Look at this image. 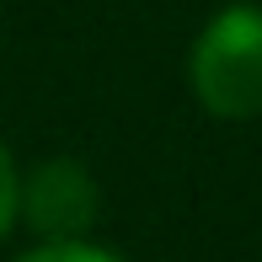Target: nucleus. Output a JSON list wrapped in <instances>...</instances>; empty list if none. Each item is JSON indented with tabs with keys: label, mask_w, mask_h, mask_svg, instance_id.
<instances>
[{
	"label": "nucleus",
	"mask_w": 262,
	"mask_h": 262,
	"mask_svg": "<svg viewBox=\"0 0 262 262\" xmlns=\"http://www.w3.org/2000/svg\"><path fill=\"white\" fill-rule=\"evenodd\" d=\"M193 91L204 113L246 123L262 113V6L235 0L214 11L193 43Z\"/></svg>",
	"instance_id": "obj_1"
},
{
	"label": "nucleus",
	"mask_w": 262,
	"mask_h": 262,
	"mask_svg": "<svg viewBox=\"0 0 262 262\" xmlns=\"http://www.w3.org/2000/svg\"><path fill=\"white\" fill-rule=\"evenodd\" d=\"M16 214L27 220L32 235L43 241H75L97 220V182L80 161H43L16 187Z\"/></svg>",
	"instance_id": "obj_2"
},
{
	"label": "nucleus",
	"mask_w": 262,
	"mask_h": 262,
	"mask_svg": "<svg viewBox=\"0 0 262 262\" xmlns=\"http://www.w3.org/2000/svg\"><path fill=\"white\" fill-rule=\"evenodd\" d=\"M16 187H21V177H16V161H11L6 139H0V241H6V230L16 225Z\"/></svg>",
	"instance_id": "obj_4"
},
{
	"label": "nucleus",
	"mask_w": 262,
	"mask_h": 262,
	"mask_svg": "<svg viewBox=\"0 0 262 262\" xmlns=\"http://www.w3.org/2000/svg\"><path fill=\"white\" fill-rule=\"evenodd\" d=\"M16 262H128L118 252H107V246H91V241H38L32 252H21Z\"/></svg>",
	"instance_id": "obj_3"
}]
</instances>
